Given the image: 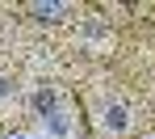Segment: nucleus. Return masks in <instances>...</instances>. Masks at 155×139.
I'll list each match as a JSON object with an SVG mask.
<instances>
[{"label":"nucleus","instance_id":"nucleus-1","mask_svg":"<svg viewBox=\"0 0 155 139\" xmlns=\"http://www.w3.org/2000/svg\"><path fill=\"white\" fill-rule=\"evenodd\" d=\"M101 127H105V131H113V135H122V131L130 127V110L122 106V101L105 106V114H101Z\"/></svg>","mask_w":155,"mask_h":139},{"label":"nucleus","instance_id":"nucleus-2","mask_svg":"<svg viewBox=\"0 0 155 139\" xmlns=\"http://www.w3.org/2000/svg\"><path fill=\"white\" fill-rule=\"evenodd\" d=\"M34 110L42 114V118L59 114V110H54V89H38V93H34Z\"/></svg>","mask_w":155,"mask_h":139},{"label":"nucleus","instance_id":"nucleus-3","mask_svg":"<svg viewBox=\"0 0 155 139\" xmlns=\"http://www.w3.org/2000/svg\"><path fill=\"white\" fill-rule=\"evenodd\" d=\"M29 13H34V17H38V21H59V13H63V4H34V9H29Z\"/></svg>","mask_w":155,"mask_h":139},{"label":"nucleus","instance_id":"nucleus-4","mask_svg":"<svg viewBox=\"0 0 155 139\" xmlns=\"http://www.w3.org/2000/svg\"><path fill=\"white\" fill-rule=\"evenodd\" d=\"M51 131H54V135H67V122H63V114H51Z\"/></svg>","mask_w":155,"mask_h":139},{"label":"nucleus","instance_id":"nucleus-5","mask_svg":"<svg viewBox=\"0 0 155 139\" xmlns=\"http://www.w3.org/2000/svg\"><path fill=\"white\" fill-rule=\"evenodd\" d=\"M4 97H13V84L8 80H0V101H4Z\"/></svg>","mask_w":155,"mask_h":139}]
</instances>
